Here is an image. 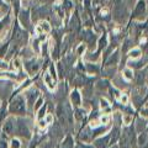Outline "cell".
Masks as SVG:
<instances>
[{
  "instance_id": "cell-1",
  "label": "cell",
  "mask_w": 148,
  "mask_h": 148,
  "mask_svg": "<svg viewBox=\"0 0 148 148\" xmlns=\"http://www.w3.org/2000/svg\"><path fill=\"white\" fill-rule=\"evenodd\" d=\"M10 110L11 112H15V114H22L25 111V103L22 98L20 96H17V98L12 101V104L10 106Z\"/></svg>"
},
{
  "instance_id": "cell-2",
  "label": "cell",
  "mask_w": 148,
  "mask_h": 148,
  "mask_svg": "<svg viewBox=\"0 0 148 148\" xmlns=\"http://www.w3.org/2000/svg\"><path fill=\"white\" fill-rule=\"evenodd\" d=\"M17 132H18V135H21V136H26V137H29L30 136V131H29V128H27L26 126V123L24 121H18V126H17Z\"/></svg>"
},
{
  "instance_id": "cell-3",
  "label": "cell",
  "mask_w": 148,
  "mask_h": 148,
  "mask_svg": "<svg viewBox=\"0 0 148 148\" xmlns=\"http://www.w3.org/2000/svg\"><path fill=\"white\" fill-rule=\"evenodd\" d=\"M14 131V123L11 120H8V121L4 123V132L8 133V135H11Z\"/></svg>"
},
{
  "instance_id": "cell-4",
  "label": "cell",
  "mask_w": 148,
  "mask_h": 148,
  "mask_svg": "<svg viewBox=\"0 0 148 148\" xmlns=\"http://www.w3.org/2000/svg\"><path fill=\"white\" fill-rule=\"evenodd\" d=\"M108 141H109V137H105V138H101V140H98V141L95 142L96 148H106V146H108Z\"/></svg>"
},
{
  "instance_id": "cell-5",
  "label": "cell",
  "mask_w": 148,
  "mask_h": 148,
  "mask_svg": "<svg viewBox=\"0 0 148 148\" xmlns=\"http://www.w3.org/2000/svg\"><path fill=\"white\" fill-rule=\"evenodd\" d=\"M123 78L125 79H127V80H131L132 78H133V73L131 69H125L123 71Z\"/></svg>"
},
{
  "instance_id": "cell-6",
  "label": "cell",
  "mask_w": 148,
  "mask_h": 148,
  "mask_svg": "<svg viewBox=\"0 0 148 148\" xmlns=\"http://www.w3.org/2000/svg\"><path fill=\"white\" fill-rule=\"evenodd\" d=\"M140 56H141V51L138 49V48H135V49H132L131 52H130V57L131 58H140Z\"/></svg>"
},
{
  "instance_id": "cell-7",
  "label": "cell",
  "mask_w": 148,
  "mask_h": 148,
  "mask_svg": "<svg viewBox=\"0 0 148 148\" xmlns=\"http://www.w3.org/2000/svg\"><path fill=\"white\" fill-rule=\"evenodd\" d=\"M72 101L75 105H79L80 104V99H79V94H78L77 91H74L73 94H72Z\"/></svg>"
},
{
  "instance_id": "cell-8",
  "label": "cell",
  "mask_w": 148,
  "mask_h": 148,
  "mask_svg": "<svg viewBox=\"0 0 148 148\" xmlns=\"http://www.w3.org/2000/svg\"><path fill=\"white\" fill-rule=\"evenodd\" d=\"M36 96H37L36 91H29V92H27V99H29L30 103H34V100L36 99Z\"/></svg>"
},
{
  "instance_id": "cell-9",
  "label": "cell",
  "mask_w": 148,
  "mask_h": 148,
  "mask_svg": "<svg viewBox=\"0 0 148 148\" xmlns=\"http://www.w3.org/2000/svg\"><path fill=\"white\" fill-rule=\"evenodd\" d=\"M63 148H73V141L71 137H68L66 140V142H64V145H63Z\"/></svg>"
},
{
  "instance_id": "cell-10",
  "label": "cell",
  "mask_w": 148,
  "mask_h": 148,
  "mask_svg": "<svg viewBox=\"0 0 148 148\" xmlns=\"http://www.w3.org/2000/svg\"><path fill=\"white\" fill-rule=\"evenodd\" d=\"M45 80L47 82V85L51 88V89H53V82H52V79H51V78H49L48 73H47V74H46V75H45Z\"/></svg>"
},
{
  "instance_id": "cell-11",
  "label": "cell",
  "mask_w": 148,
  "mask_h": 148,
  "mask_svg": "<svg viewBox=\"0 0 148 148\" xmlns=\"http://www.w3.org/2000/svg\"><path fill=\"white\" fill-rule=\"evenodd\" d=\"M146 142H147V135L143 133V135H141L140 138H138V143H140V145H145Z\"/></svg>"
},
{
  "instance_id": "cell-12",
  "label": "cell",
  "mask_w": 148,
  "mask_h": 148,
  "mask_svg": "<svg viewBox=\"0 0 148 148\" xmlns=\"http://www.w3.org/2000/svg\"><path fill=\"white\" fill-rule=\"evenodd\" d=\"M100 105H101V108H103V109H106V110H110V106H109V104H108V101H106V100H101L100 101Z\"/></svg>"
},
{
  "instance_id": "cell-13",
  "label": "cell",
  "mask_w": 148,
  "mask_h": 148,
  "mask_svg": "<svg viewBox=\"0 0 148 148\" xmlns=\"http://www.w3.org/2000/svg\"><path fill=\"white\" fill-rule=\"evenodd\" d=\"M131 116H128V115H126V116H123V121H125V123L126 125H128L130 122H131Z\"/></svg>"
},
{
  "instance_id": "cell-14",
  "label": "cell",
  "mask_w": 148,
  "mask_h": 148,
  "mask_svg": "<svg viewBox=\"0 0 148 148\" xmlns=\"http://www.w3.org/2000/svg\"><path fill=\"white\" fill-rule=\"evenodd\" d=\"M116 138H117V130H115V131L112 132V137H111V141L115 142V141H116Z\"/></svg>"
},
{
  "instance_id": "cell-15",
  "label": "cell",
  "mask_w": 148,
  "mask_h": 148,
  "mask_svg": "<svg viewBox=\"0 0 148 148\" xmlns=\"http://www.w3.org/2000/svg\"><path fill=\"white\" fill-rule=\"evenodd\" d=\"M12 148H20V143H18V141H16V140L12 141Z\"/></svg>"
},
{
  "instance_id": "cell-16",
  "label": "cell",
  "mask_w": 148,
  "mask_h": 148,
  "mask_svg": "<svg viewBox=\"0 0 148 148\" xmlns=\"http://www.w3.org/2000/svg\"><path fill=\"white\" fill-rule=\"evenodd\" d=\"M100 120H101V122H103V123H108L109 122V116H103Z\"/></svg>"
},
{
  "instance_id": "cell-17",
  "label": "cell",
  "mask_w": 148,
  "mask_h": 148,
  "mask_svg": "<svg viewBox=\"0 0 148 148\" xmlns=\"http://www.w3.org/2000/svg\"><path fill=\"white\" fill-rule=\"evenodd\" d=\"M121 101H122L123 104H126V103H127V96H126V95H123L122 98H121Z\"/></svg>"
},
{
  "instance_id": "cell-18",
  "label": "cell",
  "mask_w": 148,
  "mask_h": 148,
  "mask_svg": "<svg viewBox=\"0 0 148 148\" xmlns=\"http://www.w3.org/2000/svg\"><path fill=\"white\" fill-rule=\"evenodd\" d=\"M0 148H6V143L5 142H0Z\"/></svg>"
},
{
  "instance_id": "cell-19",
  "label": "cell",
  "mask_w": 148,
  "mask_h": 148,
  "mask_svg": "<svg viewBox=\"0 0 148 148\" xmlns=\"http://www.w3.org/2000/svg\"><path fill=\"white\" fill-rule=\"evenodd\" d=\"M43 112H45V108H43L42 110H41V112H40V115H38V117H40V119H41V117H42V116H43Z\"/></svg>"
},
{
  "instance_id": "cell-20",
  "label": "cell",
  "mask_w": 148,
  "mask_h": 148,
  "mask_svg": "<svg viewBox=\"0 0 148 148\" xmlns=\"http://www.w3.org/2000/svg\"><path fill=\"white\" fill-rule=\"evenodd\" d=\"M112 148H119V147H117V146H114V147H112Z\"/></svg>"
},
{
  "instance_id": "cell-21",
  "label": "cell",
  "mask_w": 148,
  "mask_h": 148,
  "mask_svg": "<svg viewBox=\"0 0 148 148\" xmlns=\"http://www.w3.org/2000/svg\"><path fill=\"white\" fill-rule=\"evenodd\" d=\"M82 148H91V147H82Z\"/></svg>"
}]
</instances>
